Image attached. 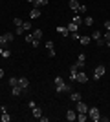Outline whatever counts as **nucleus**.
Here are the masks:
<instances>
[{
    "label": "nucleus",
    "instance_id": "obj_28",
    "mask_svg": "<svg viewBox=\"0 0 110 122\" xmlns=\"http://www.w3.org/2000/svg\"><path fill=\"white\" fill-rule=\"evenodd\" d=\"M0 55L4 56V58H7V56H11V51H7V49H2V53Z\"/></svg>",
    "mask_w": 110,
    "mask_h": 122
},
{
    "label": "nucleus",
    "instance_id": "obj_9",
    "mask_svg": "<svg viewBox=\"0 0 110 122\" xmlns=\"http://www.w3.org/2000/svg\"><path fill=\"white\" fill-rule=\"evenodd\" d=\"M79 5H81V4H79L77 0H70V9H72L73 13H77V11H79Z\"/></svg>",
    "mask_w": 110,
    "mask_h": 122
},
{
    "label": "nucleus",
    "instance_id": "obj_8",
    "mask_svg": "<svg viewBox=\"0 0 110 122\" xmlns=\"http://www.w3.org/2000/svg\"><path fill=\"white\" fill-rule=\"evenodd\" d=\"M66 118H68L70 122H72V120H77V111H73V109H68V113H66Z\"/></svg>",
    "mask_w": 110,
    "mask_h": 122
},
{
    "label": "nucleus",
    "instance_id": "obj_37",
    "mask_svg": "<svg viewBox=\"0 0 110 122\" xmlns=\"http://www.w3.org/2000/svg\"><path fill=\"white\" fill-rule=\"evenodd\" d=\"M105 29H106V31H110V20H106V22H105Z\"/></svg>",
    "mask_w": 110,
    "mask_h": 122
},
{
    "label": "nucleus",
    "instance_id": "obj_7",
    "mask_svg": "<svg viewBox=\"0 0 110 122\" xmlns=\"http://www.w3.org/2000/svg\"><path fill=\"white\" fill-rule=\"evenodd\" d=\"M77 71H79V66H77V64H73V66L70 67V78H72V80H75V75H77Z\"/></svg>",
    "mask_w": 110,
    "mask_h": 122
},
{
    "label": "nucleus",
    "instance_id": "obj_15",
    "mask_svg": "<svg viewBox=\"0 0 110 122\" xmlns=\"http://www.w3.org/2000/svg\"><path fill=\"white\" fill-rule=\"evenodd\" d=\"M7 42H9V40H7L6 33H4V35H0V47H6V44H7Z\"/></svg>",
    "mask_w": 110,
    "mask_h": 122
},
{
    "label": "nucleus",
    "instance_id": "obj_26",
    "mask_svg": "<svg viewBox=\"0 0 110 122\" xmlns=\"http://www.w3.org/2000/svg\"><path fill=\"white\" fill-rule=\"evenodd\" d=\"M72 22H75V24H83V18H81V16H79V15H75V16H73V18H72Z\"/></svg>",
    "mask_w": 110,
    "mask_h": 122
},
{
    "label": "nucleus",
    "instance_id": "obj_40",
    "mask_svg": "<svg viewBox=\"0 0 110 122\" xmlns=\"http://www.w3.org/2000/svg\"><path fill=\"white\" fill-rule=\"evenodd\" d=\"M26 2H31V4H35V0H26Z\"/></svg>",
    "mask_w": 110,
    "mask_h": 122
},
{
    "label": "nucleus",
    "instance_id": "obj_18",
    "mask_svg": "<svg viewBox=\"0 0 110 122\" xmlns=\"http://www.w3.org/2000/svg\"><path fill=\"white\" fill-rule=\"evenodd\" d=\"M90 40H92L90 36H81V38H79V42H81L83 46H86V44H90Z\"/></svg>",
    "mask_w": 110,
    "mask_h": 122
},
{
    "label": "nucleus",
    "instance_id": "obj_16",
    "mask_svg": "<svg viewBox=\"0 0 110 122\" xmlns=\"http://www.w3.org/2000/svg\"><path fill=\"white\" fill-rule=\"evenodd\" d=\"M15 86H18V78H17V76H11L9 78V87H15Z\"/></svg>",
    "mask_w": 110,
    "mask_h": 122
},
{
    "label": "nucleus",
    "instance_id": "obj_19",
    "mask_svg": "<svg viewBox=\"0 0 110 122\" xmlns=\"http://www.w3.org/2000/svg\"><path fill=\"white\" fill-rule=\"evenodd\" d=\"M22 27H24V31L31 29V20H24V22H22Z\"/></svg>",
    "mask_w": 110,
    "mask_h": 122
},
{
    "label": "nucleus",
    "instance_id": "obj_38",
    "mask_svg": "<svg viewBox=\"0 0 110 122\" xmlns=\"http://www.w3.org/2000/svg\"><path fill=\"white\" fill-rule=\"evenodd\" d=\"M48 55H50V56H55V49H48Z\"/></svg>",
    "mask_w": 110,
    "mask_h": 122
},
{
    "label": "nucleus",
    "instance_id": "obj_10",
    "mask_svg": "<svg viewBox=\"0 0 110 122\" xmlns=\"http://www.w3.org/2000/svg\"><path fill=\"white\" fill-rule=\"evenodd\" d=\"M70 100H72V102H79V100H81V95H79L77 91H72V93H70Z\"/></svg>",
    "mask_w": 110,
    "mask_h": 122
},
{
    "label": "nucleus",
    "instance_id": "obj_25",
    "mask_svg": "<svg viewBox=\"0 0 110 122\" xmlns=\"http://www.w3.org/2000/svg\"><path fill=\"white\" fill-rule=\"evenodd\" d=\"M33 36H35L37 40H41V38H42V31L41 29H35V31H33Z\"/></svg>",
    "mask_w": 110,
    "mask_h": 122
},
{
    "label": "nucleus",
    "instance_id": "obj_29",
    "mask_svg": "<svg viewBox=\"0 0 110 122\" xmlns=\"http://www.w3.org/2000/svg\"><path fill=\"white\" fill-rule=\"evenodd\" d=\"M9 115H7V111H6V113H2V122H9Z\"/></svg>",
    "mask_w": 110,
    "mask_h": 122
},
{
    "label": "nucleus",
    "instance_id": "obj_36",
    "mask_svg": "<svg viewBox=\"0 0 110 122\" xmlns=\"http://www.w3.org/2000/svg\"><path fill=\"white\" fill-rule=\"evenodd\" d=\"M39 44H41V40H37V38L31 42V46H33V47H39Z\"/></svg>",
    "mask_w": 110,
    "mask_h": 122
},
{
    "label": "nucleus",
    "instance_id": "obj_27",
    "mask_svg": "<svg viewBox=\"0 0 110 122\" xmlns=\"http://www.w3.org/2000/svg\"><path fill=\"white\" fill-rule=\"evenodd\" d=\"M103 38H105V42H106V46H110V31H106L105 35H103Z\"/></svg>",
    "mask_w": 110,
    "mask_h": 122
},
{
    "label": "nucleus",
    "instance_id": "obj_11",
    "mask_svg": "<svg viewBox=\"0 0 110 122\" xmlns=\"http://www.w3.org/2000/svg\"><path fill=\"white\" fill-rule=\"evenodd\" d=\"M11 95H13V97H20V95H22V89H20L18 86L11 87Z\"/></svg>",
    "mask_w": 110,
    "mask_h": 122
},
{
    "label": "nucleus",
    "instance_id": "obj_22",
    "mask_svg": "<svg viewBox=\"0 0 110 122\" xmlns=\"http://www.w3.org/2000/svg\"><path fill=\"white\" fill-rule=\"evenodd\" d=\"M101 36H103V35H101L99 31H94V33H92V36H90V38H92V40H99Z\"/></svg>",
    "mask_w": 110,
    "mask_h": 122
},
{
    "label": "nucleus",
    "instance_id": "obj_4",
    "mask_svg": "<svg viewBox=\"0 0 110 122\" xmlns=\"http://www.w3.org/2000/svg\"><path fill=\"white\" fill-rule=\"evenodd\" d=\"M75 104H77V107H75V111L77 113H88V106H86V104H84V102H75Z\"/></svg>",
    "mask_w": 110,
    "mask_h": 122
},
{
    "label": "nucleus",
    "instance_id": "obj_2",
    "mask_svg": "<svg viewBox=\"0 0 110 122\" xmlns=\"http://www.w3.org/2000/svg\"><path fill=\"white\" fill-rule=\"evenodd\" d=\"M105 73H106V67L103 66V64H99V66L95 67V71H94V78H97V80H99V78L105 75Z\"/></svg>",
    "mask_w": 110,
    "mask_h": 122
},
{
    "label": "nucleus",
    "instance_id": "obj_13",
    "mask_svg": "<svg viewBox=\"0 0 110 122\" xmlns=\"http://www.w3.org/2000/svg\"><path fill=\"white\" fill-rule=\"evenodd\" d=\"M29 16H31V18H39V16H41V9H39V7H33Z\"/></svg>",
    "mask_w": 110,
    "mask_h": 122
},
{
    "label": "nucleus",
    "instance_id": "obj_5",
    "mask_svg": "<svg viewBox=\"0 0 110 122\" xmlns=\"http://www.w3.org/2000/svg\"><path fill=\"white\" fill-rule=\"evenodd\" d=\"M75 82H79V84H86L88 82V76H86V73H79L75 75Z\"/></svg>",
    "mask_w": 110,
    "mask_h": 122
},
{
    "label": "nucleus",
    "instance_id": "obj_30",
    "mask_svg": "<svg viewBox=\"0 0 110 122\" xmlns=\"http://www.w3.org/2000/svg\"><path fill=\"white\" fill-rule=\"evenodd\" d=\"M72 38H73V40H79V38H81V35H79L77 31H72Z\"/></svg>",
    "mask_w": 110,
    "mask_h": 122
},
{
    "label": "nucleus",
    "instance_id": "obj_12",
    "mask_svg": "<svg viewBox=\"0 0 110 122\" xmlns=\"http://www.w3.org/2000/svg\"><path fill=\"white\" fill-rule=\"evenodd\" d=\"M84 60H86V56H84V55H79V56H77V62H75V64L79 66V69L84 66Z\"/></svg>",
    "mask_w": 110,
    "mask_h": 122
},
{
    "label": "nucleus",
    "instance_id": "obj_21",
    "mask_svg": "<svg viewBox=\"0 0 110 122\" xmlns=\"http://www.w3.org/2000/svg\"><path fill=\"white\" fill-rule=\"evenodd\" d=\"M77 27H79V25L75 24V22H70V24H68V31H70V33H72V31H77Z\"/></svg>",
    "mask_w": 110,
    "mask_h": 122
},
{
    "label": "nucleus",
    "instance_id": "obj_17",
    "mask_svg": "<svg viewBox=\"0 0 110 122\" xmlns=\"http://www.w3.org/2000/svg\"><path fill=\"white\" fill-rule=\"evenodd\" d=\"M22 22H24V20H22V18H18V16H15V18H13V25H15V27H20Z\"/></svg>",
    "mask_w": 110,
    "mask_h": 122
},
{
    "label": "nucleus",
    "instance_id": "obj_20",
    "mask_svg": "<svg viewBox=\"0 0 110 122\" xmlns=\"http://www.w3.org/2000/svg\"><path fill=\"white\" fill-rule=\"evenodd\" d=\"M86 117H88V113H77V120L79 122H84V120H86Z\"/></svg>",
    "mask_w": 110,
    "mask_h": 122
},
{
    "label": "nucleus",
    "instance_id": "obj_14",
    "mask_svg": "<svg viewBox=\"0 0 110 122\" xmlns=\"http://www.w3.org/2000/svg\"><path fill=\"white\" fill-rule=\"evenodd\" d=\"M31 111H33V117L35 118H41V115H42V111H41V107H31Z\"/></svg>",
    "mask_w": 110,
    "mask_h": 122
},
{
    "label": "nucleus",
    "instance_id": "obj_34",
    "mask_svg": "<svg viewBox=\"0 0 110 122\" xmlns=\"http://www.w3.org/2000/svg\"><path fill=\"white\" fill-rule=\"evenodd\" d=\"M77 13H86V5H79V11Z\"/></svg>",
    "mask_w": 110,
    "mask_h": 122
},
{
    "label": "nucleus",
    "instance_id": "obj_33",
    "mask_svg": "<svg viewBox=\"0 0 110 122\" xmlns=\"http://www.w3.org/2000/svg\"><path fill=\"white\" fill-rule=\"evenodd\" d=\"M6 36H7V40H9V42H13V38H15L13 33H6Z\"/></svg>",
    "mask_w": 110,
    "mask_h": 122
},
{
    "label": "nucleus",
    "instance_id": "obj_32",
    "mask_svg": "<svg viewBox=\"0 0 110 122\" xmlns=\"http://www.w3.org/2000/svg\"><path fill=\"white\" fill-rule=\"evenodd\" d=\"M15 33H17V35H22V33H24V27H22V25H20V27H17Z\"/></svg>",
    "mask_w": 110,
    "mask_h": 122
},
{
    "label": "nucleus",
    "instance_id": "obj_3",
    "mask_svg": "<svg viewBox=\"0 0 110 122\" xmlns=\"http://www.w3.org/2000/svg\"><path fill=\"white\" fill-rule=\"evenodd\" d=\"M18 87L22 89V93H26L28 87H29V80L28 78H18Z\"/></svg>",
    "mask_w": 110,
    "mask_h": 122
},
{
    "label": "nucleus",
    "instance_id": "obj_6",
    "mask_svg": "<svg viewBox=\"0 0 110 122\" xmlns=\"http://www.w3.org/2000/svg\"><path fill=\"white\" fill-rule=\"evenodd\" d=\"M57 33H59L61 36H68V35H70L68 27H64V25H59V27H57Z\"/></svg>",
    "mask_w": 110,
    "mask_h": 122
},
{
    "label": "nucleus",
    "instance_id": "obj_35",
    "mask_svg": "<svg viewBox=\"0 0 110 122\" xmlns=\"http://www.w3.org/2000/svg\"><path fill=\"white\" fill-rule=\"evenodd\" d=\"M46 47H48V49H53V42L48 40V42H46Z\"/></svg>",
    "mask_w": 110,
    "mask_h": 122
},
{
    "label": "nucleus",
    "instance_id": "obj_23",
    "mask_svg": "<svg viewBox=\"0 0 110 122\" xmlns=\"http://www.w3.org/2000/svg\"><path fill=\"white\" fill-rule=\"evenodd\" d=\"M50 0H35V7H41V5H46Z\"/></svg>",
    "mask_w": 110,
    "mask_h": 122
},
{
    "label": "nucleus",
    "instance_id": "obj_24",
    "mask_svg": "<svg viewBox=\"0 0 110 122\" xmlns=\"http://www.w3.org/2000/svg\"><path fill=\"white\" fill-rule=\"evenodd\" d=\"M83 22H84L86 25H92V24H94V18H92V16H84Z\"/></svg>",
    "mask_w": 110,
    "mask_h": 122
},
{
    "label": "nucleus",
    "instance_id": "obj_1",
    "mask_svg": "<svg viewBox=\"0 0 110 122\" xmlns=\"http://www.w3.org/2000/svg\"><path fill=\"white\" fill-rule=\"evenodd\" d=\"M88 117L92 118V120H94V122H99V120H101L99 109H97V107H88Z\"/></svg>",
    "mask_w": 110,
    "mask_h": 122
},
{
    "label": "nucleus",
    "instance_id": "obj_39",
    "mask_svg": "<svg viewBox=\"0 0 110 122\" xmlns=\"http://www.w3.org/2000/svg\"><path fill=\"white\" fill-rule=\"evenodd\" d=\"M2 76H4V69H0V78H2Z\"/></svg>",
    "mask_w": 110,
    "mask_h": 122
},
{
    "label": "nucleus",
    "instance_id": "obj_31",
    "mask_svg": "<svg viewBox=\"0 0 110 122\" xmlns=\"http://www.w3.org/2000/svg\"><path fill=\"white\" fill-rule=\"evenodd\" d=\"M33 40H35V36H33V35H26V42H28V44H31Z\"/></svg>",
    "mask_w": 110,
    "mask_h": 122
}]
</instances>
